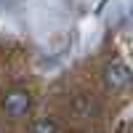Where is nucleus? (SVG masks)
<instances>
[{
    "label": "nucleus",
    "mask_w": 133,
    "mask_h": 133,
    "mask_svg": "<svg viewBox=\"0 0 133 133\" xmlns=\"http://www.w3.org/2000/svg\"><path fill=\"white\" fill-rule=\"evenodd\" d=\"M32 101L35 98H32V91L27 85H11L0 96V112L11 120H19L32 109Z\"/></svg>",
    "instance_id": "nucleus-1"
},
{
    "label": "nucleus",
    "mask_w": 133,
    "mask_h": 133,
    "mask_svg": "<svg viewBox=\"0 0 133 133\" xmlns=\"http://www.w3.org/2000/svg\"><path fill=\"white\" fill-rule=\"evenodd\" d=\"M130 80V69L123 59H112L107 66H104V85L109 91H123Z\"/></svg>",
    "instance_id": "nucleus-2"
},
{
    "label": "nucleus",
    "mask_w": 133,
    "mask_h": 133,
    "mask_svg": "<svg viewBox=\"0 0 133 133\" xmlns=\"http://www.w3.org/2000/svg\"><path fill=\"white\" fill-rule=\"evenodd\" d=\"M29 133H61V125L53 115H40V117L32 120Z\"/></svg>",
    "instance_id": "nucleus-3"
}]
</instances>
